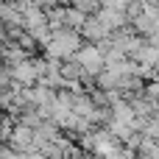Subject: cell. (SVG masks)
Listing matches in <instances>:
<instances>
[{"label":"cell","mask_w":159,"mask_h":159,"mask_svg":"<svg viewBox=\"0 0 159 159\" xmlns=\"http://www.w3.org/2000/svg\"><path fill=\"white\" fill-rule=\"evenodd\" d=\"M45 48H48V53H50L53 59H67V61H70V59L81 50V42H78V34H75V31H53V34L48 36Z\"/></svg>","instance_id":"1"}]
</instances>
